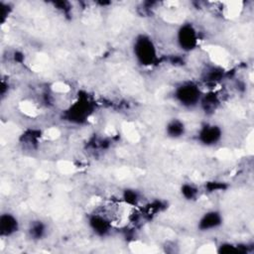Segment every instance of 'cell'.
Masks as SVG:
<instances>
[{
	"label": "cell",
	"instance_id": "obj_1",
	"mask_svg": "<svg viewBox=\"0 0 254 254\" xmlns=\"http://www.w3.org/2000/svg\"><path fill=\"white\" fill-rule=\"evenodd\" d=\"M133 52L136 60L142 65H151L157 58L156 46L146 35H140L136 38L133 46Z\"/></svg>",
	"mask_w": 254,
	"mask_h": 254
},
{
	"label": "cell",
	"instance_id": "obj_2",
	"mask_svg": "<svg viewBox=\"0 0 254 254\" xmlns=\"http://www.w3.org/2000/svg\"><path fill=\"white\" fill-rule=\"evenodd\" d=\"M200 91L193 83H184L176 90L175 97L186 107H191L200 101Z\"/></svg>",
	"mask_w": 254,
	"mask_h": 254
},
{
	"label": "cell",
	"instance_id": "obj_3",
	"mask_svg": "<svg viewBox=\"0 0 254 254\" xmlns=\"http://www.w3.org/2000/svg\"><path fill=\"white\" fill-rule=\"evenodd\" d=\"M177 39H178L177 40L178 44L182 50L191 51L192 49H194V47L196 46V43H197L196 31L190 24L184 25L178 31Z\"/></svg>",
	"mask_w": 254,
	"mask_h": 254
},
{
	"label": "cell",
	"instance_id": "obj_4",
	"mask_svg": "<svg viewBox=\"0 0 254 254\" xmlns=\"http://www.w3.org/2000/svg\"><path fill=\"white\" fill-rule=\"evenodd\" d=\"M221 138V130L218 126L215 125H205L203 126L198 133V140L201 144L206 146H213Z\"/></svg>",
	"mask_w": 254,
	"mask_h": 254
},
{
	"label": "cell",
	"instance_id": "obj_5",
	"mask_svg": "<svg viewBox=\"0 0 254 254\" xmlns=\"http://www.w3.org/2000/svg\"><path fill=\"white\" fill-rule=\"evenodd\" d=\"M222 222V217L219 212L215 210L205 212L202 217L199 219L198 227L202 231H210L212 229L220 226Z\"/></svg>",
	"mask_w": 254,
	"mask_h": 254
},
{
	"label": "cell",
	"instance_id": "obj_6",
	"mask_svg": "<svg viewBox=\"0 0 254 254\" xmlns=\"http://www.w3.org/2000/svg\"><path fill=\"white\" fill-rule=\"evenodd\" d=\"M19 229L17 218L11 213H3L0 217V231L2 236H11Z\"/></svg>",
	"mask_w": 254,
	"mask_h": 254
},
{
	"label": "cell",
	"instance_id": "obj_7",
	"mask_svg": "<svg viewBox=\"0 0 254 254\" xmlns=\"http://www.w3.org/2000/svg\"><path fill=\"white\" fill-rule=\"evenodd\" d=\"M89 225L92 230L98 235H105L111 227L110 221L105 216H100L98 214H94L89 219Z\"/></svg>",
	"mask_w": 254,
	"mask_h": 254
},
{
	"label": "cell",
	"instance_id": "obj_8",
	"mask_svg": "<svg viewBox=\"0 0 254 254\" xmlns=\"http://www.w3.org/2000/svg\"><path fill=\"white\" fill-rule=\"evenodd\" d=\"M166 130H167V133H168L169 137L180 138L185 133V125L182 121L176 119V120H173V121L169 122Z\"/></svg>",
	"mask_w": 254,
	"mask_h": 254
},
{
	"label": "cell",
	"instance_id": "obj_9",
	"mask_svg": "<svg viewBox=\"0 0 254 254\" xmlns=\"http://www.w3.org/2000/svg\"><path fill=\"white\" fill-rule=\"evenodd\" d=\"M46 225L42 221H35L31 224V227L29 229V233L33 239H41L43 235L45 234Z\"/></svg>",
	"mask_w": 254,
	"mask_h": 254
}]
</instances>
